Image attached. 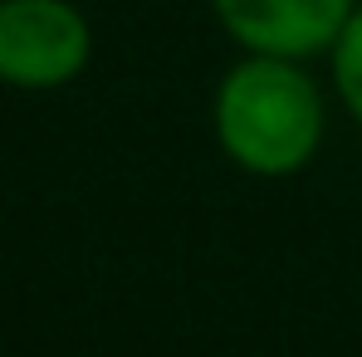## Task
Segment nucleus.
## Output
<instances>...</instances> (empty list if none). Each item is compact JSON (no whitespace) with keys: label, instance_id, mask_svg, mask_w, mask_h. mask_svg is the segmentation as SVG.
<instances>
[{"label":"nucleus","instance_id":"4","mask_svg":"<svg viewBox=\"0 0 362 357\" xmlns=\"http://www.w3.org/2000/svg\"><path fill=\"white\" fill-rule=\"evenodd\" d=\"M333 83L348 103V113L362 122V10L348 15L343 35L333 40Z\"/></svg>","mask_w":362,"mask_h":357},{"label":"nucleus","instance_id":"1","mask_svg":"<svg viewBox=\"0 0 362 357\" xmlns=\"http://www.w3.org/2000/svg\"><path fill=\"white\" fill-rule=\"evenodd\" d=\"M221 147L255 177H289L318 152L323 103L294 59L255 54L235 64L216 93Z\"/></svg>","mask_w":362,"mask_h":357},{"label":"nucleus","instance_id":"3","mask_svg":"<svg viewBox=\"0 0 362 357\" xmlns=\"http://www.w3.org/2000/svg\"><path fill=\"white\" fill-rule=\"evenodd\" d=\"M221 25L255 54L308 59L318 49H333L343 35L353 0H211Z\"/></svg>","mask_w":362,"mask_h":357},{"label":"nucleus","instance_id":"2","mask_svg":"<svg viewBox=\"0 0 362 357\" xmlns=\"http://www.w3.org/2000/svg\"><path fill=\"white\" fill-rule=\"evenodd\" d=\"M88 20L69 0H0V78L20 88L69 83L88 64Z\"/></svg>","mask_w":362,"mask_h":357}]
</instances>
